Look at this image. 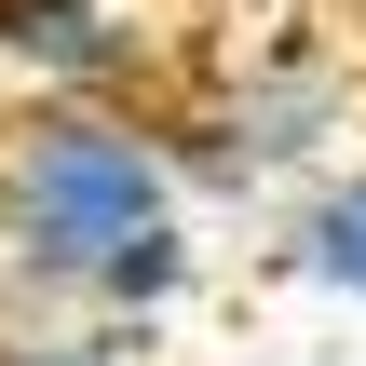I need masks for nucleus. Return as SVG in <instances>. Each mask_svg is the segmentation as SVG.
<instances>
[{"label":"nucleus","instance_id":"nucleus-1","mask_svg":"<svg viewBox=\"0 0 366 366\" xmlns=\"http://www.w3.org/2000/svg\"><path fill=\"white\" fill-rule=\"evenodd\" d=\"M177 136L163 109H0V272L95 299L149 231H177Z\"/></svg>","mask_w":366,"mask_h":366},{"label":"nucleus","instance_id":"nucleus-2","mask_svg":"<svg viewBox=\"0 0 366 366\" xmlns=\"http://www.w3.org/2000/svg\"><path fill=\"white\" fill-rule=\"evenodd\" d=\"M163 136H177V190L190 204H258L272 177H340L326 149L353 136V54L326 27H272L190 109H163Z\"/></svg>","mask_w":366,"mask_h":366},{"label":"nucleus","instance_id":"nucleus-3","mask_svg":"<svg viewBox=\"0 0 366 366\" xmlns=\"http://www.w3.org/2000/svg\"><path fill=\"white\" fill-rule=\"evenodd\" d=\"M0 81L14 109H136L149 14L136 0H0Z\"/></svg>","mask_w":366,"mask_h":366},{"label":"nucleus","instance_id":"nucleus-4","mask_svg":"<svg viewBox=\"0 0 366 366\" xmlns=\"http://www.w3.org/2000/svg\"><path fill=\"white\" fill-rule=\"evenodd\" d=\"M149 340H122L95 299H54V285H14L0 272V366H136Z\"/></svg>","mask_w":366,"mask_h":366},{"label":"nucleus","instance_id":"nucleus-5","mask_svg":"<svg viewBox=\"0 0 366 366\" xmlns=\"http://www.w3.org/2000/svg\"><path fill=\"white\" fill-rule=\"evenodd\" d=\"M285 272L366 312V163H340V177L299 190V217H285Z\"/></svg>","mask_w":366,"mask_h":366}]
</instances>
